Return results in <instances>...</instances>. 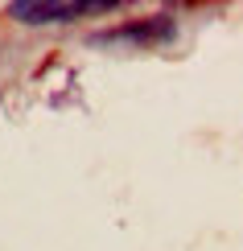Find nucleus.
<instances>
[{"instance_id": "1", "label": "nucleus", "mask_w": 243, "mask_h": 251, "mask_svg": "<svg viewBox=\"0 0 243 251\" xmlns=\"http://www.w3.org/2000/svg\"><path fill=\"white\" fill-rule=\"evenodd\" d=\"M111 8L115 0H13L8 17H17L21 25H62V21L111 13Z\"/></svg>"}, {"instance_id": "2", "label": "nucleus", "mask_w": 243, "mask_h": 251, "mask_svg": "<svg viewBox=\"0 0 243 251\" xmlns=\"http://www.w3.org/2000/svg\"><path fill=\"white\" fill-rule=\"evenodd\" d=\"M177 33L173 17H144V21H132V25H120L111 33H99V41H136V46H161Z\"/></svg>"}]
</instances>
